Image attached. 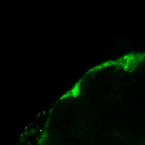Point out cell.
<instances>
[{
    "label": "cell",
    "mask_w": 145,
    "mask_h": 145,
    "mask_svg": "<svg viewBox=\"0 0 145 145\" xmlns=\"http://www.w3.org/2000/svg\"><path fill=\"white\" fill-rule=\"evenodd\" d=\"M80 91V82L76 83L74 86L69 91L66 92L65 94H63L62 97H61V99L70 97H76L77 96Z\"/></svg>",
    "instance_id": "6da1fadb"
}]
</instances>
